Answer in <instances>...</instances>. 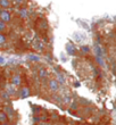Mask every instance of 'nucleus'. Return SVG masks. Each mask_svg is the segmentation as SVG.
I'll use <instances>...</instances> for the list:
<instances>
[{
	"label": "nucleus",
	"mask_w": 116,
	"mask_h": 125,
	"mask_svg": "<svg viewBox=\"0 0 116 125\" xmlns=\"http://www.w3.org/2000/svg\"><path fill=\"white\" fill-rule=\"evenodd\" d=\"M22 83V77L19 74H14L13 76H11V84L14 85V87H19Z\"/></svg>",
	"instance_id": "obj_3"
},
{
	"label": "nucleus",
	"mask_w": 116,
	"mask_h": 125,
	"mask_svg": "<svg viewBox=\"0 0 116 125\" xmlns=\"http://www.w3.org/2000/svg\"><path fill=\"white\" fill-rule=\"evenodd\" d=\"M80 49H81V51L83 52V53H89L90 50H91L89 46H81V47H80Z\"/></svg>",
	"instance_id": "obj_15"
},
{
	"label": "nucleus",
	"mask_w": 116,
	"mask_h": 125,
	"mask_svg": "<svg viewBox=\"0 0 116 125\" xmlns=\"http://www.w3.org/2000/svg\"><path fill=\"white\" fill-rule=\"evenodd\" d=\"M6 27H7V25H6L5 22H2L1 19H0V32H4L6 30Z\"/></svg>",
	"instance_id": "obj_18"
},
{
	"label": "nucleus",
	"mask_w": 116,
	"mask_h": 125,
	"mask_svg": "<svg viewBox=\"0 0 116 125\" xmlns=\"http://www.w3.org/2000/svg\"><path fill=\"white\" fill-rule=\"evenodd\" d=\"M38 74H39V77L41 78V80H44V78L48 76V71L46 68H40Z\"/></svg>",
	"instance_id": "obj_8"
},
{
	"label": "nucleus",
	"mask_w": 116,
	"mask_h": 125,
	"mask_svg": "<svg viewBox=\"0 0 116 125\" xmlns=\"http://www.w3.org/2000/svg\"><path fill=\"white\" fill-rule=\"evenodd\" d=\"M0 125H8V124H7V123H1Z\"/></svg>",
	"instance_id": "obj_23"
},
{
	"label": "nucleus",
	"mask_w": 116,
	"mask_h": 125,
	"mask_svg": "<svg viewBox=\"0 0 116 125\" xmlns=\"http://www.w3.org/2000/svg\"><path fill=\"white\" fill-rule=\"evenodd\" d=\"M0 19L5 23H9L11 21V14L6 9H1L0 10Z\"/></svg>",
	"instance_id": "obj_1"
},
{
	"label": "nucleus",
	"mask_w": 116,
	"mask_h": 125,
	"mask_svg": "<svg viewBox=\"0 0 116 125\" xmlns=\"http://www.w3.org/2000/svg\"><path fill=\"white\" fill-rule=\"evenodd\" d=\"M43 47H44V44L40 40H35V41L33 42V48L35 50H38V51H43Z\"/></svg>",
	"instance_id": "obj_5"
},
{
	"label": "nucleus",
	"mask_w": 116,
	"mask_h": 125,
	"mask_svg": "<svg viewBox=\"0 0 116 125\" xmlns=\"http://www.w3.org/2000/svg\"><path fill=\"white\" fill-rule=\"evenodd\" d=\"M71 107H72L73 109H76V108H77V102H73V104H72V106H71Z\"/></svg>",
	"instance_id": "obj_21"
},
{
	"label": "nucleus",
	"mask_w": 116,
	"mask_h": 125,
	"mask_svg": "<svg viewBox=\"0 0 116 125\" xmlns=\"http://www.w3.org/2000/svg\"><path fill=\"white\" fill-rule=\"evenodd\" d=\"M8 120V116L5 111H0V123H6Z\"/></svg>",
	"instance_id": "obj_13"
},
{
	"label": "nucleus",
	"mask_w": 116,
	"mask_h": 125,
	"mask_svg": "<svg viewBox=\"0 0 116 125\" xmlns=\"http://www.w3.org/2000/svg\"><path fill=\"white\" fill-rule=\"evenodd\" d=\"M66 51L68 52V55H71V56H74V55H75V49H74V47L71 46L69 43L66 46Z\"/></svg>",
	"instance_id": "obj_12"
},
{
	"label": "nucleus",
	"mask_w": 116,
	"mask_h": 125,
	"mask_svg": "<svg viewBox=\"0 0 116 125\" xmlns=\"http://www.w3.org/2000/svg\"><path fill=\"white\" fill-rule=\"evenodd\" d=\"M95 58H96V62H97V64H98L99 66H101V67H105V66H106V62H105V60H104V57L95 56Z\"/></svg>",
	"instance_id": "obj_10"
},
{
	"label": "nucleus",
	"mask_w": 116,
	"mask_h": 125,
	"mask_svg": "<svg viewBox=\"0 0 116 125\" xmlns=\"http://www.w3.org/2000/svg\"><path fill=\"white\" fill-rule=\"evenodd\" d=\"M33 120H34V122H39V120H40V117H34Z\"/></svg>",
	"instance_id": "obj_22"
},
{
	"label": "nucleus",
	"mask_w": 116,
	"mask_h": 125,
	"mask_svg": "<svg viewBox=\"0 0 116 125\" xmlns=\"http://www.w3.org/2000/svg\"><path fill=\"white\" fill-rule=\"evenodd\" d=\"M5 62H6V59L2 57V56H0V64L2 65V64H5Z\"/></svg>",
	"instance_id": "obj_20"
},
{
	"label": "nucleus",
	"mask_w": 116,
	"mask_h": 125,
	"mask_svg": "<svg viewBox=\"0 0 116 125\" xmlns=\"http://www.w3.org/2000/svg\"><path fill=\"white\" fill-rule=\"evenodd\" d=\"M18 14H19V17H21L22 19H26L27 17H29V10H27L26 8H22V9H19Z\"/></svg>",
	"instance_id": "obj_7"
},
{
	"label": "nucleus",
	"mask_w": 116,
	"mask_h": 125,
	"mask_svg": "<svg viewBox=\"0 0 116 125\" xmlns=\"http://www.w3.org/2000/svg\"><path fill=\"white\" fill-rule=\"evenodd\" d=\"M39 30H47V22L46 19H41V24H38Z\"/></svg>",
	"instance_id": "obj_14"
},
{
	"label": "nucleus",
	"mask_w": 116,
	"mask_h": 125,
	"mask_svg": "<svg viewBox=\"0 0 116 125\" xmlns=\"http://www.w3.org/2000/svg\"><path fill=\"white\" fill-rule=\"evenodd\" d=\"M42 125H49V124H42Z\"/></svg>",
	"instance_id": "obj_24"
},
{
	"label": "nucleus",
	"mask_w": 116,
	"mask_h": 125,
	"mask_svg": "<svg viewBox=\"0 0 116 125\" xmlns=\"http://www.w3.org/2000/svg\"><path fill=\"white\" fill-rule=\"evenodd\" d=\"M6 41H7L6 35L4 34V33H0V46H1V44H5Z\"/></svg>",
	"instance_id": "obj_16"
},
{
	"label": "nucleus",
	"mask_w": 116,
	"mask_h": 125,
	"mask_svg": "<svg viewBox=\"0 0 116 125\" xmlns=\"http://www.w3.org/2000/svg\"><path fill=\"white\" fill-rule=\"evenodd\" d=\"M30 92H31L30 88L24 87V88L21 89V91H18V94H19V97H21L22 99H25V98H27V97L30 96Z\"/></svg>",
	"instance_id": "obj_4"
},
{
	"label": "nucleus",
	"mask_w": 116,
	"mask_h": 125,
	"mask_svg": "<svg viewBox=\"0 0 116 125\" xmlns=\"http://www.w3.org/2000/svg\"><path fill=\"white\" fill-rule=\"evenodd\" d=\"M11 6L10 0H0V7H2L4 9H7L8 7Z\"/></svg>",
	"instance_id": "obj_9"
},
{
	"label": "nucleus",
	"mask_w": 116,
	"mask_h": 125,
	"mask_svg": "<svg viewBox=\"0 0 116 125\" xmlns=\"http://www.w3.org/2000/svg\"><path fill=\"white\" fill-rule=\"evenodd\" d=\"M26 58L27 60H30V62H39L40 60V56L39 55H29Z\"/></svg>",
	"instance_id": "obj_11"
},
{
	"label": "nucleus",
	"mask_w": 116,
	"mask_h": 125,
	"mask_svg": "<svg viewBox=\"0 0 116 125\" xmlns=\"http://www.w3.org/2000/svg\"><path fill=\"white\" fill-rule=\"evenodd\" d=\"M4 110H5V113L7 114V116H9L10 118H13L15 116V111H14V109L11 108L10 106H6L5 108H4Z\"/></svg>",
	"instance_id": "obj_6"
},
{
	"label": "nucleus",
	"mask_w": 116,
	"mask_h": 125,
	"mask_svg": "<svg viewBox=\"0 0 116 125\" xmlns=\"http://www.w3.org/2000/svg\"><path fill=\"white\" fill-rule=\"evenodd\" d=\"M57 75H58V80H57V81L59 82V84H64V83H65V77H64L63 75H62L60 73H58Z\"/></svg>",
	"instance_id": "obj_17"
},
{
	"label": "nucleus",
	"mask_w": 116,
	"mask_h": 125,
	"mask_svg": "<svg viewBox=\"0 0 116 125\" xmlns=\"http://www.w3.org/2000/svg\"><path fill=\"white\" fill-rule=\"evenodd\" d=\"M22 2H23V0H14V4H15L16 6L22 5Z\"/></svg>",
	"instance_id": "obj_19"
},
{
	"label": "nucleus",
	"mask_w": 116,
	"mask_h": 125,
	"mask_svg": "<svg viewBox=\"0 0 116 125\" xmlns=\"http://www.w3.org/2000/svg\"><path fill=\"white\" fill-rule=\"evenodd\" d=\"M48 87H49V90L51 92H57L59 90V82L57 80H55V78H51L49 81V83H48Z\"/></svg>",
	"instance_id": "obj_2"
}]
</instances>
